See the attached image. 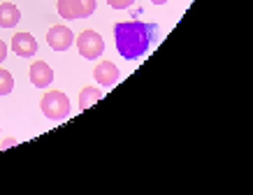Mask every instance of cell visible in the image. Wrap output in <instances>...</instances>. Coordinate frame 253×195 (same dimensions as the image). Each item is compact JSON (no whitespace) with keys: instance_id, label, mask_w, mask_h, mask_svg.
I'll list each match as a JSON object with an SVG mask.
<instances>
[{"instance_id":"1","label":"cell","mask_w":253,"mask_h":195,"mask_svg":"<svg viewBox=\"0 0 253 195\" xmlns=\"http://www.w3.org/2000/svg\"><path fill=\"white\" fill-rule=\"evenodd\" d=\"M154 38V26L142 21H121L114 26V42L119 54L126 61H135L146 54V49Z\"/></svg>"},{"instance_id":"2","label":"cell","mask_w":253,"mask_h":195,"mask_svg":"<svg viewBox=\"0 0 253 195\" xmlns=\"http://www.w3.org/2000/svg\"><path fill=\"white\" fill-rule=\"evenodd\" d=\"M40 107H42V114H44L49 121H63V118L70 117V100H68V95L61 93V91H49V93H44Z\"/></svg>"},{"instance_id":"3","label":"cell","mask_w":253,"mask_h":195,"mask_svg":"<svg viewBox=\"0 0 253 195\" xmlns=\"http://www.w3.org/2000/svg\"><path fill=\"white\" fill-rule=\"evenodd\" d=\"M58 14L63 19H86V16H91L98 7V2L95 0H58Z\"/></svg>"},{"instance_id":"4","label":"cell","mask_w":253,"mask_h":195,"mask_svg":"<svg viewBox=\"0 0 253 195\" xmlns=\"http://www.w3.org/2000/svg\"><path fill=\"white\" fill-rule=\"evenodd\" d=\"M75 44H77L79 54L84 56L86 61H95V58L102 56V51H105V39L100 38L95 31L79 33V38L75 39Z\"/></svg>"},{"instance_id":"5","label":"cell","mask_w":253,"mask_h":195,"mask_svg":"<svg viewBox=\"0 0 253 195\" xmlns=\"http://www.w3.org/2000/svg\"><path fill=\"white\" fill-rule=\"evenodd\" d=\"M46 42L54 51H68L75 44V35H72L68 26H51L49 33H46Z\"/></svg>"},{"instance_id":"6","label":"cell","mask_w":253,"mask_h":195,"mask_svg":"<svg viewBox=\"0 0 253 195\" xmlns=\"http://www.w3.org/2000/svg\"><path fill=\"white\" fill-rule=\"evenodd\" d=\"M12 51L21 58H31L38 54V39L33 38L31 33H16L12 38Z\"/></svg>"},{"instance_id":"7","label":"cell","mask_w":253,"mask_h":195,"mask_svg":"<svg viewBox=\"0 0 253 195\" xmlns=\"http://www.w3.org/2000/svg\"><path fill=\"white\" fill-rule=\"evenodd\" d=\"M93 79L102 86H114L119 79H121V72L116 68L112 61H105V63H98L95 70H93Z\"/></svg>"},{"instance_id":"8","label":"cell","mask_w":253,"mask_h":195,"mask_svg":"<svg viewBox=\"0 0 253 195\" xmlns=\"http://www.w3.org/2000/svg\"><path fill=\"white\" fill-rule=\"evenodd\" d=\"M31 81H33V86H38V88H46V86L54 81L51 65L44 61H35L31 65Z\"/></svg>"},{"instance_id":"9","label":"cell","mask_w":253,"mask_h":195,"mask_svg":"<svg viewBox=\"0 0 253 195\" xmlns=\"http://www.w3.org/2000/svg\"><path fill=\"white\" fill-rule=\"evenodd\" d=\"M21 21V12L12 2H2L0 5V28H14Z\"/></svg>"},{"instance_id":"10","label":"cell","mask_w":253,"mask_h":195,"mask_svg":"<svg viewBox=\"0 0 253 195\" xmlns=\"http://www.w3.org/2000/svg\"><path fill=\"white\" fill-rule=\"evenodd\" d=\"M98 100H102V91H98L95 86H84L79 93V110H88Z\"/></svg>"},{"instance_id":"11","label":"cell","mask_w":253,"mask_h":195,"mask_svg":"<svg viewBox=\"0 0 253 195\" xmlns=\"http://www.w3.org/2000/svg\"><path fill=\"white\" fill-rule=\"evenodd\" d=\"M14 88V77L12 72H7L5 68H0V95H9Z\"/></svg>"},{"instance_id":"12","label":"cell","mask_w":253,"mask_h":195,"mask_svg":"<svg viewBox=\"0 0 253 195\" xmlns=\"http://www.w3.org/2000/svg\"><path fill=\"white\" fill-rule=\"evenodd\" d=\"M132 2H135V0H107V5L114 9H126V7H130Z\"/></svg>"},{"instance_id":"13","label":"cell","mask_w":253,"mask_h":195,"mask_svg":"<svg viewBox=\"0 0 253 195\" xmlns=\"http://www.w3.org/2000/svg\"><path fill=\"white\" fill-rule=\"evenodd\" d=\"M5 58H7V44L0 39V63H5Z\"/></svg>"},{"instance_id":"14","label":"cell","mask_w":253,"mask_h":195,"mask_svg":"<svg viewBox=\"0 0 253 195\" xmlns=\"http://www.w3.org/2000/svg\"><path fill=\"white\" fill-rule=\"evenodd\" d=\"M154 5H165V2H169V0H151Z\"/></svg>"}]
</instances>
